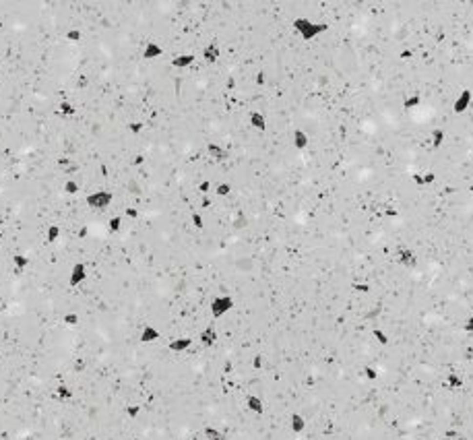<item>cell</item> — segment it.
<instances>
[{"label":"cell","mask_w":473,"mask_h":440,"mask_svg":"<svg viewBox=\"0 0 473 440\" xmlns=\"http://www.w3.org/2000/svg\"><path fill=\"white\" fill-rule=\"evenodd\" d=\"M122 215H124L126 219H137L138 215H141V211H138L137 207H133V205H126L124 211H122Z\"/></svg>","instance_id":"36"},{"label":"cell","mask_w":473,"mask_h":440,"mask_svg":"<svg viewBox=\"0 0 473 440\" xmlns=\"http://www.w3.org/2000/svg\"><path fill=\"white\" fill-rule=\"evenodd\" d=\"M62 192L66 197H79V195H83L85 190L77 180H64L62 182Z\"/></svg>","instance_id":"24"},{"label":"cell","mask_w":473,"mask_h":440,"mask_svg":"<svg viewBox=\"0 0 473 440\" xmlns=\"http://www.w3.org/2000/svg\"><path fill=\"white\" fill-rule=\"evenodd\" d=\"M77 112H79V110H77V105H75L71 100H66V98H64V100H60L58 105H56V114H58L60 118H66V120H68V118H75V116H77Z\"/></svg>","instance_id":"18"},{"label":"cell","mask_w":473,"mask_h":440,"mask_svg":"<svg viewBox=\"0 0 473 440\" xmlns=\"http://www.w3.org/2000/svg\"><path fill=\"white\" fill-rule=\"evenodd\" d=\"M58 440H64V438H58Z\"/></svg>","instance_id":"42"},{"label":"cell","mask_w":473,"mask_h":440,"mask_svg":"<svg viewBox=\"0 0 473 440\" xmlns=\"http://www.w3.org/2000/svg\"><path fill=\"white\" fill-rule=\"evenodd\" d=\"M165 54V46L159 41H149L145 50H143V58L149 60V62H153V60H159L161 56Z\"/></svg>","instance_id":"14"},{"label":"cell","mask_w":473,"mask_h":440,"mask_svg":"<svg viewBox=\"0 0 473 440\" xmlns=\"http://www.w3.org/2000/svg\"><path fill=\"white\" fill-rule=\"evenodd\" d=\"M244 405H246V409H248L250 413H255V416H265V409H267L265 399L258 397L256 393H250L248 397L244 399Z\"/></svg>","instance_id":"11"},{"label":"cell","mask_w":473,"mask_h":440,"mask_svg":"<svg viewBox=\"0 0 473 440\" xmlns=\"http://www.w3.org/2000/svg\"><path fill=\"white\" fill-rule=\"evenodd\" d=\"M444 386L449 391H461L463 386H465V378H463V374H459L457 370H451L444 376Z\"/></svg>","instance_id":"17"},{"label":"cell","mask_w":473,"mask_h":440,"mask_svg":"<svg viewBox=\"0 0 473 440\" xmlns=\"http://www.w3.org/2000/svg\"><path fill=\"white\" fill-rule=\"evenodd\" d=\"M234 308H236L234 296L221 294V296H215L213 300H211V304H209V312H211V316H213L215 320H221L230 312H234Z\"/></svg>","instance_id":"3"},{"label":"cell","mask_w":473,"mask_h":440,"mask_svg":"<svg viewBox=\"0 0 473 440\" xmlns=\"http://www.w3.org/2000/svg\"><path fill=\"white\" fill-rule=\"evenodd\" d=\"M126 128H128V133H130V135H135V137H141V135L145 133L147 124H145V120L137 118V120H130L128 124H126Z\"/></svg>","instance_id":"29"},{"label":"cell","mask_w":473,"mask_h":440,"mask_svg":"<svg viewBox=\"0 0 473 440\" xmlns=\"http://www.w3.org/2000/svg\"><path fill=\"white\" fill-rule=\"evenodd\" d=\"M2 240H4V232H2V230H0V242H2Z\"/></svg>","instance_id":"40"},{"label":"cell","mask_w":473,"mask_h":440,"mask_svg":"<svg viewBox=\"0 0 473 440\" xmlns=\"http://www.w3.org/2000/svg\"><path fill=\"white\" fill-rule=\"evenodd\" d=\"M217 324V322H215ZM215 324H211V327H207V329H203L198 333V337H197V343L198 345H203V347H213L215 343L219 341V331H217V327Z\"/></svg>","instance_id":"10"},{"label":"cell","mask_w":473,"mask_h":440,"mask_svg":"<svg viewBox=\"0 0 473 440\" xmlns=\"http://www.w3.org/2000/svg\"><path fill=\"white\" fill-rule=\"evenodd\" d=\"M54 395H56V399H58L60 403H66V401H71V399L75 397V391H73L66 382H58V384H56V389H54Z\"/></svg>","instance_id":"22"},{"label":"cell","mask_w":473,"mask_h":440,"mask_svg":"<svg viewBox=\"0 0 473 440\" xmlns=\"http://www.w3.org/2000/svg\"><path fill=\"white\" fill-rule=\"evenodd\" d=\"M444 143H446V133H444V130L442 128H432L430 137H428V147H430V151H438Z\"/></svg>","instance_id":"19"},{"label":"cell","mask_w":473,"mask_h":440,"mask_svg":"<svg viewBox=\"0 0 473 440\" xmlns=\"http://www.w3.org/2000/svg\"><path fill=\"white\" fill-rule=\"evenodd\" d=\"M138 341H141L143 345H151V343L161 341V333L157 327H153V324H147V327H143L141 335H138Z\"/></svg>","instance_id":"15"},{"label":"cell","mask_w":473,"mask_h":440,"mask_svg":"<svg viewBox=\"0 0 473 440\" xmlns=\"http://www.w3.org/2000/svg\"><path fill=\"white\" fill-rule=\"evenodd\" d=\"M287 424H290L292 434H296V436H302L306 430H308V420H306L300 411H292L290 413V420H287Z\"/></svg>","instance_id":"9"},{"label":"cell","mask_w":473,"mask_h":440,"mask_svg":"<svg viewBox=\"0 0 473 440\" xmlns=\"http://www.w3.org/2000/svg\"><path fill=\"white\" fill-rule=\"evenodd\" d=\"M422 176H424V188H428V186H434L436 180H438V174H436L434 170H426Z\"/></svg>","instance_id":"34"},{"label":"cell","mask_w":473,"mask_h":440,"mask_svg":"<svg viewBox=\"0 0 473 440\" xmlns=\"http://www.w3.org/2000/svg\"><path fill=\"white\" fill-rule=\"evenodd\" d=\"M248 124H250L252 130H256V133H267V130H269V120H267L265 114L258 112V110H252L250 112Z\"/></svg>","instance_id":"12"},{"label":"cell","mask_w":473,"mask_h":440,"mask_svg":"<svg viewBox=\"0 0 473 440\" xmlns=\"http://www.w3.org/2000/svg\"><path fill=\"white\" fill-rule=\"evenodd\" d=\"M68 287H81L87 283V279H89V269H87L85 262H75V265L71 267V271H68Z\"/></svg>","instance_id":"5"},{"label":"cell","mask_w":473,"mask_h":440,"mask_svg":"<svg viewBox=\"0 0 473 440\" xmlns=\"http://www.w3.org/2000/svg\"><path fill=\"white\" fill-rule=\"evenodd\" d=\"M62 322L66 324V327L75 329V327H79V322H81V316H79L77 312H66V314L62 316Z\"/></svg>","instance_id":"31"},{"label":"cell","mask_w":473,"mask_h":440,"mask_svg":"<svg viewBox=\"0 0 473 440\" xmlns=\"http://www.w3.org/2000/svg\"><path fill=\"white\" fill-rule=\"evenodd\" d=\"M417 108H422V93H411V95H407L405 100H403V110L405 112H414V110H417Z\"/></svg>","instance_id":"23"},{"label":"cell","mask_w":473,"mask_h":440,"mask_svg":"<svg viewBox=\"0 0 473 440\" xmlns=\"http://www.w3.org/2000/svg\"><path fill=\"white\" fill-rule=\"evenodd\" d=\"M195 343H197L195 337H176L168 343V349L172 351V354H184V351H188Z\"/></svg>","instance_id":"13"},{"label":"cell","mask_w":473,"mask_h":440,"mask_svg":"<svg viewBox=\"0 0 473 440\" xmlns=\"http://www.w3.org/2000/svg\"><path fill=\"white\" fill-rule=\"evenodd\" d=\"M362 376H364V380H368V382H376V380H378V376H380V370L376 366H372V364H364Z\"/></svg>","instance_id":"28"},{"label":"cell","mask_w":473,"mask_h":440,"mask_svg":"<svg viewBox=\"0 0 473 440\" xmlns=\"http://www.w3.org/2000/svg\"><path fill=\"white\" fill-rule=\"evenodd\" d=\"M83 40V33H81V29H68L66 31V41H71V43H79Z\"/></svg>","instance_id":"35"},{"label":"cell","mask_w":473,"mask_h":440,"mask_svg":"<svg viewBox=\"0 0 473 440\" xmlns=\"http://www.w3.org/2000/svg\"><path fill=\"white\" fill-rule=\"evenodd\" d=\"M0 73H2V62H0Z\"/></svg>","instance_id":"41"},{"label":"cell","mask_w":473,"mask_h":440,"mask_svg":"<svg viewBox=\"0 0 473 440\" xmlns=\"http://www.w3.org/2000/svg\"><path fill=\"white\" fill-rule=\"evenodd\" d=\"M211 190H213V182H211V180H203V182L198 184V195H200V197L209 195Z\"/></svg>","instance_id":"37"},{"label":"cell","mask_w":473,"mask_h":440,"mask_svg":"<svg viewBox=\"0 0 473 440\" xmlns=\"http://www.w3.org/2000/svg\"><path fill=\"white\" fill-rule=\"evenodd\" d=\"M302 2H304V0H302ZM292 27H294V31L297 35H300L302 41H314L318 35H322L329 29V25H327V21L312 19V17H306V15H297L294 19V23H292Z\"/></svg>","instance_id":"1"},{"label":"cell","mask_w":473,"mask_h":440,"mask_svg":"<svg viewBox=\"0 0 473 440\" xmlns=\"http://www.w3.org/2000/svg\"><path fill=\"white\" fill-rule=\"evenodd\" d=\"M393 259L399 267L407 269V271H415L419 267V257H417V250L411 248V246H397L395 252H393Z\"/></svg>","instance_id":"4"},{"label":"cell","mask_w":473,"mask_h":440,"mask_svg":"<svg viewBox=\"0 0 473 440\" xmlns=\"http://www.w3.org/2000/svg\"><path fill=\"white\" fill-rule=\"evenodd\" d=\"M130 440H143V438H141V436H137V434L133 432V438H130Z\"/></svg>","instance_id":"39"},{"label":"cell","mask_w":473,"mask_h":440,"mask_svg":"<svg viewBox=\"0 0 473 440\" xmlns=\"http://www.w3.org/2000/svg\"><path fill=\"white\" fill-rule=\"evenodd\" d=\"M11 262H13V267L17 269V271H27L29 269V265H31V257L27 252H15L13 257H11Z\"/></svg>","instance_id":"20"},{"label":"cell","mask_w":473,"mask_h":440,"mask_svg":"<svg viewBox=\"0 0 473 440\" xmlns=\"http://www.w3.org/2000/svg\"><path fill=\"white\" fill-rule=\"evenodd\" d=\"M250 366H252V370H255V372H260L262 368H265V356H262L260 351H256V354L252 356V360H250Z\"/></svg>","instance_id":"33"},{"label":"cell","mask_w":473,"mask_h":440,"mask_svg":"<svg viewBox=\"0 0 473 440\" xmlns=\"http://www.w3.org/2000/svg\"><path fill=\"white\" fill-rule=\"evenodd\" d=\"M352 289H354L357 296H370L372 294V285L368 283V281H354Z\"/></svg>","instance_id":"30"},{"label":"cell","mask_w":473,"mask_h":440,"mask_svg":"<svg viewBox=\"0 0 473 440\" xmlns=\"http://www.w3.org/2000/svg\"><path fill=\"white\" fill-rule=\"evenodd\" d=\"M141 411H143V407L138 405V403H130V405L124 407V413H126L128 420H137L138 416H141Z\"/></svg>","instance_id":"32"},{"label":"cell","mask_w":473,"mask_h":440,"mask_svg":"<svg viewBox=\"0 0 473 440\" xmlns=\"http://www.w3.org/2000/svg\"><path fill=\"white\" fill-rule=\"evenodd\" d=\"M200 50H203V48H200ZM200 50H195V52H180V54H176V56L172 58V66L176 68V70H188L190 66L197 64Z\"/></svg>","instance_id":"7"},{"label":"cell","mask_w":473,"mask_h":440,"mask_svg":"<svg viewBox=\"0 0 473 440\" xmlns=\"http://www.w3.org/2000/svg\"><path fill=\"white\" fill-rule=\"evenodd\" d=\"M370 335H372V339H374V343L378 347H389L391 345V335L387 331H384L382 327H374L372 331H370Z\"/></svg>","instance_id":"21"},{"label":"cell","mask_w":473,"mask_h":440,"mask_svg":"<svg viewBox=\"0 0 473 440\" xmlns=\"http://www.w3.org/2000/svg\"><path fill=\"white\" fill-rule=\"evenodd\" d=\"M213 192L217 199H227V197H232L234 186L230 182H217V184H213Z\"/></svg>","instance_id":"27"},{"label":"cell","mask_w":473,"mask_h":440,"mask_svg":"<svg viewBox=\"0 0 473 440\" xmlns=\"http://www.w3.org/2000/svg\"><path fill=\"white\" fill-rule=\"evenodd\" d=\"M200 58H203V62L213 66L219 62V58H221V48H219V43L211 41L207 43V46H203V50H200Z\"/></svg>","instance_id":"8"},{"label":"cell","mask_w":473,"mask_h":440,"mask_svg":"<svg viewBox=\"0 0 473 440\" xmlns=\"http://www.w3.org/2000/svg\"><path fill=\"white\" fill-rule=\"evenodd\" d=\"M203 438L205 440H227V434L223 432L221 428H217V426H205Z\"/></svg>","instance_id":"26"},{"label":"cell","mask_w":473,"mask_h":440,"mask_svg":"<svg viewBox=\"0 0 473 440\" xmlns=\"http://www.w3.org/2000/svg\"><path fill=\"white\" fill-rule=\"evenodd\" d=\"M292 145L296 151H306V149L310 147V137L308 133H306L304 128H296L294 135H292Z\"/></svg>","instance_id":"16"},{"label":"cell","mask_w":473,"mask_h":440,"mask_svg":"<svg viewBox=\"0 0 473 440\" xmlns=\"http://www.w3.org/2000/svg\"><path fill=\"white\" fill-rule=\"evenodd\" d=\"M471 103H473V91L469 89V87H465V89L459 91V95L453 101V114L454 116H463V114L469 112Z\"/></svg>","instance_id":"6"},{"label":"cell","mask_w":473,"mask_h":440,"mask_svg":"<svg viewBox=\"0 0 473 440\" xmlns=\"http://www.w3.org/2000/svg\"><path fill=\"white\" fill-rule=\"evenodd\" d=\"M43 238H46L48 244H58L60 238H62V227H60L58 223H52L46 230V234H43Z\"/></svg>","instance_id":"25"},{"label":"cell","mask_w":473,"mask_h":440,"mask_svg":"<svg viewBox=\"0 0 473 440\" xmlns=\"http://www.w3.org/2000/svg\"><path fill=\"white\" fill-rule=\"evenodd\" d=\"M114 200H116V197H114V192L108 190V188H98V190H93L85 197L87 207H89L91 211H98V213H106V211H110Z\"/></svg>","instance_id":"2"},{"label":"cell","mask_w":473,"mask_h":440,"mask_svg":"<svg viewBox=\"0 0 473 440\" xmlns=\"http://www.w3.org/2000/svg\"><path fill=\"white\" fill-rule=\"evenodd\" d=\"M461 329H463V333H465V335H473V314H471V316H467V319L463 320Z\"/></svg>","instance_id":"38"}]
</instances>
